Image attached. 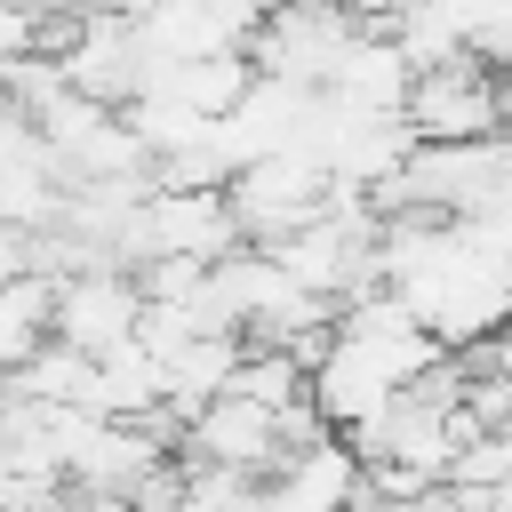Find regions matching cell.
<instances>
[{"label":"cell","instance_id":"cell-3","mask_svg":"<svg viewBox=\"0 0 512 512\" xmlns=\"http://www.w3.org/2000/svg\"><path fill=\"white\" fill-rule=\"evenodd\" d=\"M136 320H144V280L128 264H72L48 280V336L88 360L120 352L136 336Z\"/></svg>","mask_w":512,"mask_h":512},{"label":"cell","instance_id":"cell-7","mask_svg":"<svg viewBox=\"0 0 512 512\" xmlns=\"http://www.w3.org/2000/svg\"><path fill=\"white\" fill-rule=\"evenodd\" d=\"M472 352H480V360H488V368H496V376L512 384V320H504V328H496L488 344H472Z\"/></svg>","mask_w":512,"mask_h":512},{"label":"cell","instance_id":"cell-1","mask_svg":"<svg viewBox=\"0 0 512 512\" xmlns=\"http://www.w3.org/2000/svg\"><path fill=\"white\" fill-rule=\"evenodd\" d=\"M400 120H408L416 144H488V136H512V72H496L480 56H448V64H432V72L408 80Z\"/></svg>","mask_w":512,"mask_h":512},{"label":"cell","instance_id":"cell-4","mask_svg":"<svg viewBox=\"0 0 512 512\" xmlns=\"http://www.w3.org/2000/svg\"><path fill=\"white\" fill-rule=\"evenodd\" d=\"M360 504H368V464L344 432L296 440L256 488V512H360Z\"/></svg>","mask_w":512,"mask_h":512},{"label":"cell","instance_id":"cell-5","mask_svg":"<svg viewBox=\"0 0 512 512\" xmlns=\"http://www.w3.org/2000/svg\"><path fill=\"white\" fill-rule=\"evenodd\" d=\"M48 344V280H0V384Z\"/></svg>","mask_w":512,"mask_h":512},{"label":"cell","instance_id":"cell-6","mask_svg":"<svg viewBox=\"0 0 512 512\" xmlns=\"http://www.w3.org/2000/svg\"><path fill=\"white\" fill-rule=\"evenodd\" d=\"M16 56H40V8L0 0V64H16Z\"/></svg>","mask_w":512,"mask_h":512},{"label":"cell","instance_id":"cell-2","mask_svg":"<svg viewBox=\"0 0 512 512\" xmlns=\"http://www.w3.org/2000/svg\"><path fill=\"white\" fill-rule=\"evenodd\" d=\"M328 168L304 152V144H288V152H264V160H248V168H232V184H224V200H232V224H240V240H256V248H272V240H288L296 224H312L320 208H328Z\"/></svg>","mask_w":512,"mask_h":512},{"label":"cell","instance_id":"cell-8","mask_svg":"<svg viewBox=\"0 0 512 512\" xmlns=\"http://www.w3.org/2000/svg\"><path fill=\"white\" fill-rule=\"evenodd\" d=\"M16 8H48V0H16Z\"/></svg>","mask_w":512,"mask_h":512}]
</instances>
